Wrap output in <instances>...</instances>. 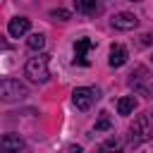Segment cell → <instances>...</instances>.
I'll use <instances>...</instances> for the list:
<instances>
[{"label": "cell", "mask_w": 153, "mask_h": 153, "mask_svg": "<svg viewBox=\"0 0 153 153\" xmlns=\"http://www.w3.org/2000/svg\"><path fill=\"white\" fill-rule=\"evenodd\" d=\"M148 139H153V122H151V115L143 112V115H139V117L131 122V127H129V143H131V146H141V143H146Z\"/></svg>", "instance_id": "6da1fadb"}, {"label": "cell", "mask_w": 153, "mask_h": 153, "mask_svg": "<svg viewBox=\"0 0 153 153\" xmlns=\"http://www.w3.org/2000/svg\"><path fill=\"white\" fill-rule=\"evenodd\" d=\"M48 57L50 55H36V57H29V62H26V67H24V72H26V76L33 81V84H45L48 81V76H50V69H48Z\"/></svg>", "instance_id": "7a4b0ae2"}, {"label": "cell", "mask_w": 153, "mask_h": 153, "mask_svg": "<svg viewBox=\"0 0 153 153\" xmlns=\"http://www.w3.org/2000/svg\"><path fill=\"white\" fill-rule=\"evenodd\" d=\"M24 96H29V88H26L19 79H2V81H0V98H2L5 103L22 100Z\"/></svg>", "instance_id": "3957f363"}, {"label": "cell", "mask_w": 153, "mask_h": 153, "mask_svg": "<svg viewBox=\"0 0 153 153\" xmlns=\"http://www.w3.org/2000/svg\"><path fill=\"white\" fill-rule=\"evenodd\" d=\"M98 98H100L98 88H91V86H79L72 91V103L76 105V110H88Z\"/></svg>", "instance_id": "277c9868"}, {"label": "cell", "mask_w": 153, "mask_h": 153, "mask_svg": "<svg viewBox=\"0 0 153 153\" xmlns=\"http://www.w3.org/2000/svg\"><path fill=\"white\" fill-rule=\"evenodd\" d=\"M91 48H96V41H93V38H88V36L76 38V41H74V65L88 67V57H86V53H88Z\"/></svg>", "instance_id": "5b68a950"}, {"label": "cell", "mask_w": 153, "mask_h": 153, "mask_svg": "<svg viewBox=\"0 0 153 153\" xmlns=\"http://www.w3.org/2000/svg\"><path fill=\"white\" fill-rule=\"evenodd\" d=\"M26 148V143H24V139L19 136V134H5L2 136V141H0V151L2 153H22Z\"/></svg>", "instance_id": "8992f818"}, {"label": "cell", "mask_w": 153, "mask_h": 153, "mask_svg": "<svg viewBox=\"0 0 153 153\" xmlns=\"http://www.w3.org/2000/svg\"><path fill=\"white\" fill-rule=\"evenodd\" d=\"M112 26L120 29V31H131V29L139 26V19H136V14H131V12H117V14L112 17Z\"/></svg>", "instance_id": "52a82bcc"}, {"label": "cell", "mask_w": 153, "mask_h": 153, "mask_svg": "<svg viewBox=\"0 0 153 153\" xmlns=\"http://www.w3.org/2000/svg\"><path fill=\"white\" fill-rule=\"evenodd\" d=\"M29 29H31V19H26V17H14V19H10V24H7V33H10L12 38H22Z\"/></svg>", "instance_id": "ba28073f"}, {"label": "cell", "mask_w": 153, "mask_h": 153, "mask_svg": "<svg viewBox=\"0 0 153 153\" xmlns=\"http://www.w3.org/2000/svg\"><path fill=\"white\" fill-rule=\"evenodd\" d=\"M148 79V69L146 67H136L131 74H129V86H134L139 93H143V96H148V88L143 86V81Z\"/></svg>", "instance_id": "9c48e42d"}, {"label": "cell", "mask_w": 153, "mask_h": 153, "mask_svg": "<svg viewBox=\"0 0 153 153\" xmlns=\"http://www.w3.org/2000/svg\"><path fill=\"white\" fill-rule=\"evenodd\" d=\"M127 57H129L127 48H124L122 43H115V45L110 48V57H108V65H110V67H122V65L127 62Z\"/></svg>", "instance_id": "30bf717a"}, {"label": "cell", "mask_w": 153, "mask_h": 153, "mask_svg": "<svg viewBox=\"0 0 153 153\" xmlns=\"http://www.w3.org/2000/svg\"><path fill=\"white\" fill-rule=\"evenodd\" d=\"M98 153H122V139L120 136H110L98 146Z\"/></svg>", "instance_id": "8fae6325"}, {"label": "cell", "mask_w": 153, "mask_h": 153, "mask_svg": "<svg viewBox=\"0 0 153 153\" xmlns=\"http://www.w3.org/2000/svg\"><path fill=\"white\" fill-rule=\"evenodd\" d=\"M134 108H136L134 96H124V98L117 100V112H120V115H129V112H134Z\"/></svg>", "instance_id": "7c38bea8"}, {"label": "cell", "mask_w": 153, "mask_h": 153, "mask_svg": "<svg viewBox=\"0 0 153 153\" xmlns=\"http://www.w3.org/2000/svg\"><path fill=\"white\" fill-rule=\"evenodd\" d=\"M74 7H76V12H84V14H98L100 12L98 2H84V0H79V2H74Z\"/></svg>", "instance_id": "4fadbf2b"}, {"label": "cell", "mask_w": 153, "mask_h": 153, "mask_svg": "<svg viewBox=\"0 0 153 153\" xmlns=\"http://www.w3.org/2000/svg\"><path fill=\"white\" fill-rule=\"evenodd\" d=\"M26 45H29L31 50H41V48L45 45V36H43V33H31V36L26 38Z\"/></svg>", "instance_id": "5bb4252c"}, {"label": "cell", "mask_w": 153, "mask_h": 153, "mask_svg": "<svg viewBox=\"0 0 153 153\" xmlns=\"http://www.w3.org/2000/svg\"><path fill=\"white\" fill-rule=\"evenodd\" d=\"M110 127H112V122H110L108 112H100V120L96 122V131H108Z\"/></svg>", "instance_id": "9a60e30c"}, {"label": "cell", "mask_w": 153, "mask_h": 153, "mask_svg": "<svg viewBox=\"0 0 153 153\" xmlns=\"http://www.w3.org/2000/svg\"><path fill=\"white\" fill-rule=\"evenodd\" d=\"M50 17H53V19H57V22H67L72 14H69L67 10H62V7H60V10H53V12H50Z\"/></svg>", "instance_id": "2e32d148"}, {"label": "cell", "mask_w": 153, "mask_h": 153, "mask_svg": "<svg viewBox=\"0 0 153 153\" xmlns=\"http://www.w3.org/2000/svg\"><path fill=\"white\" fill-rule=\"evenodd\" d=\"M151 41H153V36H151V33H143V36H141V43H143V45H146V43H151Z\"/></svg>", "instance_id": "e0dca14e"}, {"label": "cell", "mask_w": 153, "mask_h": 153, "mask_svg": "<svg viewBox=\"0 0 153 153\" xmlns=\"http://www.w3.org/2000/svg\"><path fill=\"white\" fill-rule=\"evenodd\" d=\"M67 151H69V153H81V148H79V146H69Z\"/></svg>", "instance_id": "ac0fdd59"}, {"label": "cell", "mask_w": 153, "mask_h": 153, "mask_svg": "<svg viewBox=\"0 0 153 153\" xmlns=\"http://www.w3.org/2000/svg\"><path fill=\"white\" fill-rule=\"evenodd\" d=\"M151 62H153V57H151Z\"/></svg>", "instance_id": "d6986e66"}]
</instances>
